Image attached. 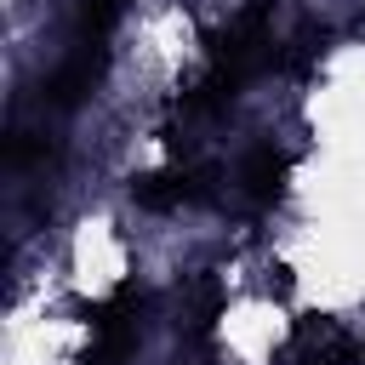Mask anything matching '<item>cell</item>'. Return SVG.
<instances>
[{"instance_id":"1","label":"cell","mask_w":365,"mask_h":365,"mask_svg":"<svg viewBox=\"0 0 365 365\" xmlns=\"http://www.w3.org/2000/svg\"><path fill=\"white\" fill-rule=\"evenodd\" d=\"M240 177H245V188H251L257 200H268V194H279V177H285V165L274 160V148H257V154L240 165Z\"/></svg>"}]
</instances>
